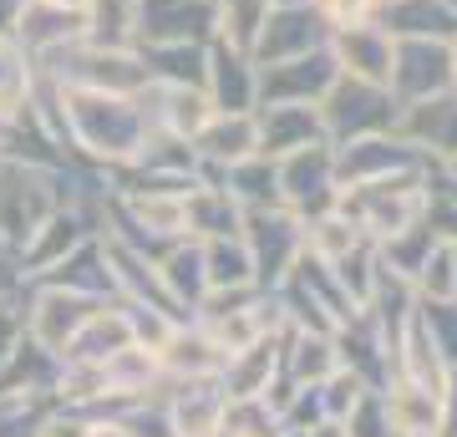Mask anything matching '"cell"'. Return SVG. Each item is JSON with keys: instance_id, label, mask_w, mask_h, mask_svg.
<instances>
[{"instance_id": "cell-16", "label": "cell", "mask_w": 457, "mask_h": 437, "mask_svg": "<svg viewBox=\"0 0 457 437\" xmlns=\"http://www.w3.org/2000/svg\"><path fill=\"white\" fill-rule=\"evenodd\" d=\"M128 340H137V331H132V315H128V306H122V295H117V300H102V306L87 315L62 361H92V366H102V361L112 357V351H122Z\"/></svg>"}, {"instance_id": "cell-18", "label": "cell", "mask_w": 457, "mask_h": 437, "mask_svg": "<svg viewBox=\"0 0 457 437\" xmlns=\"http://www.w3.org/2000/svg\"><path fill=\"white\" fill-rule=\"evenodd\" d=\"M381 397H386L396 437H442V391L407 382V376H392L381 387Z\"/></svg>"}, {"instance_id": "cell-32", "label": "cell", "mask_w": 457, "mask_h": 437, "mask_svg": "<svg viewBox=\"0 0 457 437\" xmlns=\"http://www.w3.org/2000/svg\"><path fill=\"white\" fill-rule=\"evenodd\" d=\"M36 5H51V11H87V0H36Z\"/></svg>"}, {"instance_id": "cell-19", "label": "cell", "mask_w": 457, "mask_h": 437, "mask_svg": "<svg viewBox=\"0 0 457 437\" xmlns=\"http://www.w3.org/2000/svg\"><path fill=\"white\" fill-rule=\"evenodd\" d=\"M453 372L457 366L442 357V346L432 340V331L422 325V315H411L407 331H402V340H396V376L422 382V387H432V391H447Z\"/></svg>"}, {"instance_id": "cell-1", "label": "cell", "mask_w": 457, "mask_h": 437, "mask_svg": "<svg viewBox=\"0 0 457 437\" xmlns=\"http://www.w3.org/2000/svg\"><path fill=\"white\" fill-rule=\"evenodd\" d=\"M336 204L356 219L361 234L371 244H386L402 229L427 224V209H432V168H407V173H392V179H376V183H351V189H341Z\"/></svg>"}, {"instance_id": "cell-2", "label": "cell", "mask_w": 457, "mask_h": 437, "mask_svg": "<svg viewBox=\"0 0 457 437\" xmlns=\"http://www.w3.org/2000/svg\"><path fill=\"white\" fill-rule=\"evenodd\" d=\"M315 107H320L326 138L336 147L356 143V138H376V132H396V117H402V102L392 97V87L356 81V77H336Z\"/></svg>"}, {"instance_id": "cell-33", "label": "cell", "mask_w": 457, "mask_h": 437, "mask_svg": "<svg viewBox=\"0 0 457 437\" xmlns=\"http://www.w3.org/2000/svg\"><path fill=\"white\" fill-rule=\"evenodd\" d=\"M392 5H402V0H392Z\"/></svg>"}, {"instance_id": "cell-20", "label": "cell", "mask_w": 457, "mask_h": 437, "mask_svg": "<svg viewBox=\"0 0 457 437\" xmlns=\"http://www.w3.org/2000/svg\"><path fill=\"white\" fill-rule=\"evenodd\" d=\"M213 179L224 183L228 198H234L245 214H254V209H279V163L264 158V153H254V158H245V163H234V168L213 173Z\"/></svg>"}, {"instance_id": "cell-9", "label": "cell", "mask_w": 457, "mask_h": 437, "mask_svg": "<svg viewBox=\"0 0 457 437\" xmlns=\"http://www.w3.org/2000/svg\"><path fill=\"white\" fill-rule=\"evenodd\" d=\"M102 382H107V412L168 391L163 357H158V346H147V340H128L122 351H112V357L102 361Z\"/></svg>"}, {"instance_id": "cell-26", "label": "cell", "mask_w": 457, "mask_h": 437, "mask_svg": "<svg viewBox=\"0 0 457 437\" xmlns=\"http://www.w3.org/2000/svg\"><path fill=\"white\" fill-rule=\"evenodd\" d=\"M345 433H351V437H396V433H392V412H386V397H381V387H371L356 407H351V417H345Z\"/></svg>"}, {"instance_id": "cell-15", "label": "cell", "mask_w": 457, "mask_h": 437, "mask_svg": "<svg viewBox=\"0 0 457 437\" xmlns=\"http://www.w3.org/2000/svg\"><path fill=\"white\" fill-rule=\"evenodd\" d=\"M158 275H163L168 295H173V306L194 321L198 306L209 300V270H204V240H173L163 244V255H158Z\"/></svg>"}, {"instance_id": "cell-6", "label": "cell", "mask_w": 457, "mask_h": 437, "mask_svg": "<svg viewBox=\"0 0 457 437\" xmlns=\"http://www.w3.org/2000/svg\"><path fill=\"white\" fill-rule=\"evenodd\" d=\"M457 87L453 71V41H432V36H396V66H392V97L427 102Z\"/></svg>"}, {"instance_id": "cell-13", "label": "cell", "mask_w": 457, "mask_h": 437, "mask_svg": "<svg viewBox=\"0 0 457 437\" xmlns=\"http://www.w3.org/2000/svg\"><path fill=\"white\" fill-rule=\"evenodd\" d=\"M311 143H330L320 107L315 102H264L260 107V153L264 158H290Z\"/></svg>"}, {"instance_id": "cell-29", "label": "cell", "mask_w": 457, "mask_h": 437, "mask_svg": "<svg viewBox=\"0 0 457 437\" xmlns=\"http://www.w3.org/2000/svg\"><path fill=\"white\" fill-rule=\"evenodd\" d=\"M376 0H320V16L330 26H356V21H371Z\"/></svg>"}, {"instance_id": "cell-3", "label": "cell", "mask_w": 457, "mask_h": 437, "mask_svg": "<svg viewBox=\"0 0 457 437\" xmlns=\"http://www.w3.org/2000/svg\"><path fill=\"white\" fill-rule=\"evenodd\" d=\"M245 244L254 255V285L260 290H279L295 275V265L305 259V219L279 209H254L245 214Z\"/></svg>"}, {"instance_id": "cell-7", "label": "cell", "mask_w": 457, "mask_h": 437, "mask_svg": "<svg viewBox=\"0 0 457 437\" xmlns=\"http://www.w3.org/2000/svg\"><path fill=\"white\" fill-rule=\"evenodd\" d=\"M330 56H336V66H341V77L376 81V87H392L396 31H392V26H376V21L336 26V36H330Z\"/></svg>"}, {"instance_id": "cell-31", "label": "cell", "mask_w": 457, "mask_h": 437, "mask_svg": "<svg viewBox=\"0 0 457 437\" xmlns=\"http://www.w3.org/2000/svg\"><path fill=\"white\" fill-rule=\"evenodd\" d=\"M92 437H128V433H122V422L117 417H97L92 422Z\"/></svg>"}, {"instance_id": "cell-22", "label": "cell", "mask_w": 457, "mask_h": 437, "mask_svg": "<svg viewBox=\"0 0 457 437\" xmlns=\"http://www.w3.org/2000/svg\"><path fill=\"white\" fill-rule=\"evenodd\" d=\"M361 244H366V234H361V224L341 209V204L305 219V255L320 259V265H341V259L351 255V249H361Z\"/></svg>"}, {"instance_id": "cell-8", "label": "cell", "mask_w": 457, "mask_h": 437, "mask_svg": "<svg viewBox=\"0 0 457 437\" xmlns=\"http://www.w3.org/2000/svg\"><path fill=\"white\" fill-rule=\"evenodd\" d=\"M396 132H402L432 168H453L457 163V87L442 92V97L407 102L402 117H396Z\"/></svg>"}, {"instance_id": "cell-23", "label": "cell", "mask_w": 457, "mask_h": 437, "mask_svg": "<svg viewBox=\"0 0 457 437\" xmlns=\"http://www.w3.org/2000/svg\"><path fill=\"white\" fill-rule=\"evenodd\" d=\"M417 306H453L457 300V255L453 244L437 240L432 244V255L422 259V270H417Z\"/></svg>"}, {"instance_id": "cell-14", "label": "cell", "mask_w": 457, "mask_h": 437, "mask_svg": "<svg viewBox=\"0 0 457 437\" xmlns=\"http://www.w3.org/2000/svg\"><path fill=\"white\" fill-rule=\"evenodd\" d=\"M168 417H173V437H224L228 422V397L219 382H168Z\"/></svg>"}, {"instance_id": "cell-30", "label": "cell", "mask_w": 457, "mask_h": 437, "mask_svg": "<svg viewBox=\"0 0 457 437\" xmlns=\"http://www.w3.org/2000/svg\"><path fill=\"white\" fill-rule=\"evenodd\" d=\"M305 437H351V433H345V422H330V417H326V422H315Z\"/></svg>"}, {"instance_id": "cell-21", "label": "cell", "mask_w": 457, "mask_h": 437, "mask_svg": "<svg viewBox=\"0 0 457 437\" xmlns=\"http://www.w3.org/2000/svg\"><path fill=\"white\" fill-rule=\"evenodd\" d=\"M204 270H209V295L254 290V255H249L245 234L204 240Z\"/></svg>"}, {"instance_id": "cell-27", "label": "cell", "mask_w": 457, "mask_h": 437, "mask_svg": "<svg viewBox=\"0 0 457 437\" xmlns=\"http://www.w3.org/2000/svg\"><path fill=\"white\" fill-rule=\"evenodd\" d=\"M21 340H26V300L5 285L0 290V372L11 366V357L21 351Z\"/></svg>"}, {"instance_id": "cell-17", "label": "cell", "mask_w": 457, "mask_h": 437, "mask_svg": "<svg viewBox=\"0 0 457 437\" xmlns=\"http://www.w3.org/2000/svg\"><path fill=\"white\" fill-rule=\"evenodd\" d=\"M279 361H285V382H295V387H320L341 366V351H336V336H326V331L285 325L279 331Z\"/></svg>"}, {"instance_id": "cell-11", "label": "cell", "mask_w": 457, "mask_h": 437, "mask_svg": "<svg viewBox=\"0 0 457 437\" xmlns=\"http://www.w3.org/2000/svg\"><path fill=\"white\" fill-rule=\"evenodd\" d=\"M194 153L204 163V179L254 158L260 153V113H213L209 128L194 138Z\"/></svg>"}, {"instance_id": "cell-10", "label": "cell", "mask_w": 457, "mask_h": 437, "mask_svg": "<svg viewBox=\"0 0 457 437\" xmlns=\"http://www.w3.org/2000/svg\"><path fill=\"white\" fill-rule=\"evenodd\" d=\"M158 357H163L168 382H173V387H183V382H219L228 351H224V346H219V340H213L198 321H179V325L163 336Z\"/></svg>"}, {"instance_id": "cell-4", "label": "cell", "mask_w": 457, "mask_h": 437, "mask_svg": "<svg viewBox=\"0 0 457 437\" xmlns=\"http://www.w3.org/2000/svg\"><path fill=\"white\" fill-rule=\"evenodd\" d=\"M102 306V295L71 290V285H56V280H36V295L26 300V340H36L41 351L62 361L71 336L82 331V321Z\"/></svg>"}, {"instance_id": "cell-5", "label": "cell", "mask_w": 457, "mask_h": 437, "mask_svg": "<svg viewBox=\"0 0 457 437\" xmlns=\"http://www.w3.org/2000/svg\"><path fill=\"white\" fill-rule=\"evenodd\" d=\"M279 163V204L300 219L320 209H336L341 198V173H336V143H311Z\"/></svg>"}, {"instance_id": "cell-25", "label": "cell", "mask_w": 457, "mask_h": 437, "mask_svg": "<svg viewBox=\"0 0 457 437\" xmlns=\"http://www.w3.org/2000/svg\"><path fill=\"white\" fill-rule=\"evenodd\" d=\"M315 391H320V412H326L330 422H345V417H351V407L371 391V382H366L361 372H351V366H336V372H330Z\"/></svg>"}, {"instance_id": "cell-24", "label": "cell", "mask_w": 457, "mask_h": 437, "mask_svg": "<svg viewBox=\"0 0 457 437\" xmlns=\"http://www.w3.org/2000/svg\"><path fill=\"white\" fill-rule=\"evenodd\" d=\"M264 21H270V0H224V41L234 51H249L260 41Z\"/></svg>"}, {"instance_id": "cell-28", "label": "cell", "mask_w": 457, "mask_h": 437, "mask_svg": "<svg viewBox=\"0 0 457 437\" xmlns=\"http://www.w3.org/2000/svg\"><path fill=\"white\" fill-rule=\"evenodd\" d=\"M92 422L87 412H71V407H56L41 427H36V437H92Z\"/></svg>"}, {"instance_id": "cell-12", "label": "cell", "mask_w": 457, "mask_h": 437, "mask_svg": "<svg viewBox=\"0 0 457 437\" xmlns=\"http://www.w3.org/2000/svg\"><path fill=\"white\" fill-rule=\"evenodd\" d=\"M285 382V361H279V336H264L245 351H234L219 372V391L228 402H264L270 391Z\"/></svg>"}]
</instances>
